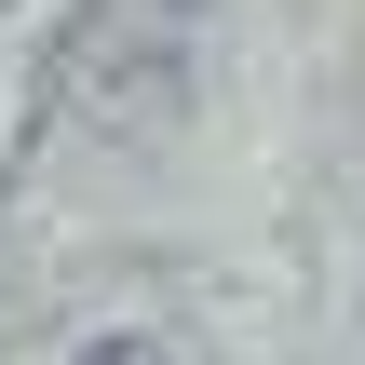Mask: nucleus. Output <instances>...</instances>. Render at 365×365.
Here are the masks:
<instances>
[{
    "label": "nucleus",
    "instance_id": "nucleus-1",
    "mask_svg": "<svg viewBox=\"0 0 365 365\" xmlns=\"http://www.w3.org/2000/svg\"><path fill=\"white\" fill-rule=\"evenodd\" d=\"M81 365H149V352H135V339H95V352H81Z\"/></svg>",
    "mask_w": 365,
    "mask_h": 365
}]
</instances>
